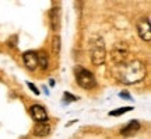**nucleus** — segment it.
<instances>
[{"instance_id": "nucleus-1", "label": "nucleus", "mask_w": 151, "mask_h": 139, "mask_svg": "<svg viewBox=\"0 0 151 139\" xmlns=\"http://www.w3.org/2000/svg\"><path fill=\"white\" fill-rule=\"evenodd\" d=\"M146 76V65L139 59H134L129 63L119 65L118 79L123 84H134L144 79Z\"/></svg>"}, {"instance_id": "nucleus-2", "label": "nucleus", "mask_w": 151, "mask_h": 139, "mask_svg": "<svg viewBox=\"0 0 151 139\" xmlns=\"http://www.w3.org/2000/svg\"><path fill=\"white\" fill-rule=\"evenodd\" d=\"M106 58L105 44L101 37H97L91 44V62L94 65H102Z\"/></svg>"}, {"instance_id": "nucleus-3", "label": "nucleus", "mask_w": 151, "mask_h": 139, "mask_svg": "<svg viewBox=\"0 0 151 139\" xmlns=\"http://www.w3.org/2000/svg\"><path fill=\"white\" fill-rule=\"evenodd\" d=\"M76 80L77 83L83 87V89H92V87H95L97 84V82H95V77L92 75L90 70L84 69V68H77L76 69Z\"/></svg>"}, {"instance_id": "nucleus-4", "label": "nucleus", "mask_w": 151, "mask_h": 139, "mask_svg": "<svg viewBox=\"0 0 151 139\" xmlns=\"http://www.w3.org/2000/svg\"><path fill=\"white\" fill-rule=\"evenodd\" d=\"M112 59L116 65H123L127 55H129V48L124 42H118L115 44V47L112 49Z\"/></svg>"}, {"instance_id": "nucleus-5", "label": "nucleus", "mask_w": 151, "mask_h": 139, "mask_svg": "<svg viewBox=\"0 0 151 139\" xmlns=\"http://www.w3.org/2000/svg\"><path fill=\"white\" fill-rule=\"evenodd\" d=\"M137 31H139V35H140L143 41L150 42L151 30H150V20L148 18H141L140 21L137 23Z\"/></svg>"}, {"instance_id": "nucleus-6", "label": "nucleus", "mask_w": 151, "mask_h": 139, "mask_svg": "<svg viewBox=\"0 0 151 139\" xmlns=\"http://www.w3.org/2000/svg\"><path fill=\"white\" fill-rule=\"evenodd\" d=\"M29 111H31V115H32V118L37 121V122H46V121H48L46 110H45L42 106L34 104L32 107L29 108Z\"/></svg>"}, {"instance_id": "nucleus-7", "label": "nucleus", "mask_w": 151, "mask_h": 139, "mask_svg": "<svg viewBox=\"0 0 151 139\" xmlns=\"http://www.w3.org/2000/svg\"><path fill=\"white\" fill-rule=\"evenodd\" d=\"M22 60H24L25 66H27L29 70H35L38 68V56H37V52H34V51L24 52Z\"/></svg>"}, {"instance_id": "nucleus-8", "label": "nucleus", "mask_w": 151, "mask_h": 139, "mask_svg": "<svg viewBox=\"0 0 151 139\" xmlns=\"http://www.w3.org/2000/svg\"><path fill=\"white\" fill-rule=\"evenodd\" d=\"M139 129H140V124L137 122V121H130V122L122 129L120 134L123 135V136H130V135H134Z\"/></svg>"}, {"instance_id": "nucleus-9", "label": "nucleus", "mask_w": 151, "mask_h": 139, "mask_svg": "<svg viewBox=\"0 0 151 139\" xmlns=\"http://www.w3.org/2000/svg\"><path fill=\"white\" fill-rule=\"evenodd\" d=\"M50 132V127L48 122H38L34 128V135L35 136H46Z\"/></svg>"}, {"instance_id": "nucleus-10", "label": "nucleus", "mask_w": 151, "mask_h": 139, "mask_svg": "<svg viewBox=\"0 0 151 139\" xmlns=\"http://www.w3.org/2000/svg\"><path fill=\"white\" fill-rule=\"evenodd\" d=\"M50 23H52L53 30L59 28V11H58V9H52V11H50Z\"/></svg>"}, {"instance_id": "nucleus-11", "label": "nucleus", "mask_w": 151, "mask_h": 139, "mask_svg": "<svg viewBox=\"0 0 151 139\" xmlns=\"http://www.w3.org/2000/svg\"><path fill=\"white\" fill-rule=\"evenodd\" d=\"M37 56H38V66H41L43 70L48 69V66H49V59H48V56H46V54L41 52V54H37Z\"/></svg>"}, {"instance_id": "nucleus-12", "label": "nucleus", "mask_w": 151, "mask_h": 139, "mask_svg": "<svg viewBox=\"0 0 151 139\" xmlns=\"http://www.w3.org/2000/svg\"><path fill=\"white\" fill-rule=\"evenodd\" d=\"M127 111H132V107H122V108H118V110H115V111H111L109 112V115H112V117H118V115H122L124 112Z\"/></svg>"}, {"instance_id": "nucleus-13", "label": "nucleus", "mask_w": 151, "mask_h": 139, "mask_svg": "<svg viewBox=\"0 0 151 139\" xmlns=\"http://www.w3.org/2000/svg\"><path fill=\"white\" fill-rule=\"evenodd\" d=\"M59 49H60V38L55 37L53 38V51H55V54H59Z\"/></svg>"}, {"instance_id": "nucleus-14", "label": "nucleus", "mask_w": 151, "mask_h": 139, "mask_svg": "<svg viewBox=\"0 0 151 139\" xmlns=\"http://www.w3.org/2000/svg\"><path fill=\"white\" fill-rule=\"evenodd\" d=\"M66 98H67V101H76V100H77V97L71 96L70 93H65V100Z\"/></svg>"}, {"instance_id": "nucleus-15", "label": "nucleus", "mask_w": 151, "mask_h": 139, "mask_svg": "<svg viewBox=\"0 0 151 139\" xmlns=\"http://www.w3.org/2000/svg\"><path fill=\"white\" fill-rule=\"evenodd\" d=\"M28 86H29V89H31V90H32L34 93L37 94V96H38V94H39V90H38V89H37V87H35V86L32 84V83H28Z\"/></svg>"}, {"instance_id": "nucleus-16", "label": "nucleus", "mask_w": 151, "mask_h": 139, "mask_svg": "<svg viewBox=\"0 0 151 139\" xmlns=\"http://www.w3.org/2000/svg\"><path fill=\"white\" fill-rule=\"evenodd\" d=\"M120 97H124L126 100H130V96L127 94V93H120Z\"/></svg>"}]
</instances>
